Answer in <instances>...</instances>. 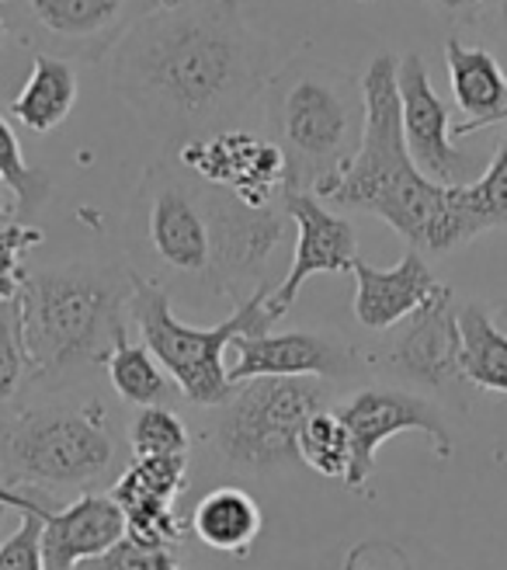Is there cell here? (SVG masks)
<instances>
[{"instance_id":"5bb4252c","label":"cell","mask_w":507,"mask_h":570,"mask_svg":"<svg viewBox=\"0 0 507 570\" xmlns=\"http://www.w3.org/2000/svg\"><path fill=\"white\" fill-rule=\"evenodd\" d=\"M397 88L404 139L420 175H428L438 185L476 181L473 175L484 164L453 142V116H448V105L435 95L428 67L417 52H407L397 63Z\"/></svg>"},{"instance_id":"4316f807","label":"cell","mask_w":507,"mask_h":570,"mask_svg":"<svg viewBox=\"0 0 507 570\" xmlns=\"http://www.w3.org/2000/svg\"><path fill=\"white\" fill-rule=\"evenodd\" d=\"M28 380H32V355L24 345L21 296H11L0 299V407L14 401Z\"/></svg>"},{"instance_id":"3957f363","label":"cell","mask_w":507,"mask_h":570,"mask_svg":"<svg viewBox=\"0 0 507 570\" xmlns=\"http://www.w3.org/2000/svg\"><path fill=\"white\" fill-rule=\"evenodd\" d=\"M261 95L268 139L286 160V185L324 198L361 147V83L320 60H292L268 77Z\"/></svg>"},{"instance_id":"d4e9b609","label":"cell","mask_w":507,"mask_h":570,"mask_svg":"<svg viewBox=\"0 0 507 570\" xmlns=\"http://www.w3.org/2000/svg\"><path fill=\"white\" fill-rule=\"evenodd\" d=\"M299 455L302 463L330 480H345L351 470V435L337 411H317L302 424L299 435Z\"/></svg>"},{"instance_id":"277c9868","label":"cell","mask_w":507,"mask_h":570,"mask_svg":"<svg viewBox=\"0 0 507 570\" xmlns=\"http://www.w3.org/2000/svg\"><path fill=\"white\" fill-rule=\"evenodd\" d=\"M132 278L119 265H67L24 278L18 296L32 380H60L108 362L111 337L129 313Z\"/></svg>"},{"instance_id":"9c48e42d","label":"cell","mask_w":507,"mask_h":570,"mask_svg":"<svg viewBox=\"0 0 507 570\" xmlns=\"http://www.w3.org/2000/svg\"><path fill=\"white\" fill-rule=\"evenodd\" d=\"M209 216H212V278L209 285L219 296L240 303L268 282V262L275 247L286 240L292 216L286 203L275 198L268 206H247L237 195L209 185Z\"/></svg>"},{"instance_id":"1f68e13d","label":"cell","mask_w":507,"mask_h":570,"mask_svg":"<svg viewBox=\"0 0 507 570\" xmlns=\"http://www.w3.org/2000/svg\"><path fill=\"white\" fill-rule=\"evenodd\" d=\"M425 4L445 18H473V14H480L490 0H425Z\"/></svg>"},{"instance_id":"d6986e66","label":"cell","mask_w":507,"mask_h":570,"mask_svg":"<svg viewBox=\"0 0 507 570\" xmlns=\"http://www.w3.org/2000/svg\"><path fill=\"white\" fill-rule=\"evenodd\" d=\"M351 275H355V321L365 331L397 327L438 289V278L428 268L425 254L414 247L392 268H372L369 262L355 258Z\"/></svg>"},{"instance_id":"484cf974","label":"cell","mask_w":507,"mask_h":570,"mask_svg":"<svg viewBox=\"0 0 507 570\" xmlns=\"http://www.w3.org/2000/svg\"><path fill=\"white\" fill-rule=\"evenodd\" d=\"M463 206L476 226V234L507 226V132L490 164L484 167V175L463 185Z\"/></svg>"},{"instance_id":"603a6c76","label":"cell","mask_w":507,"mask_h":570,"mask_svg":"<svg viewBox=\"0 0 507 570\" xmlns=\"http://www.w3.org/2000/svg\"><path fill=\"white\" fill-rule=\"evenodd\" d=\"M459 331L466 383L507 393V303L497 306V317H490L480 303L459 306Z\"/></svg>"},{"instance_id":"30bf717a","label":"cell","mask_w":507,"mask_h":570,"mask_svg":"<svg viewBox=\"0 0 507 570\" xmlns=\"http://www.w3.org/2000/svg\"><path fill=\"white\" fill-rule=\"evenodd\" d=\"M14 8L24 24L21 42L63 60L98 63L139 18L160 8V0H14Z\"/></svg>"},{"instance_id":"7c38bea8","label":"cell","mask_w":507,"mask_h":570,"mask_svg":"<svg viewBox=\"0 0 507 570\" xmlns=\"http://www.w3.org/2000/svg\"><path fill=\"white\" fill-rule=\"evenodd\" d=\"M334 411L341 414L348 435H351V470L345 476L351 491H361L365 483H369V476L376 470L379 445L400 432L428 435L441 460L453 455V435H448V428L441 421V411L410 390L369 386V390H358L355 396H348V401Z\"/></svg>"},{"instance_id":"8d00e7d4","label":"cell","mask_w":507,"mask_h":570,"mask_svg":"<svg viewBox=\"0 0 507 570\" xmlns=\"http://www.w3.org/2000/svg\"><path fill=\"white\" fill-rule=\"evenodd\" d=\"M178 4H185V0H160V8H178Z\"/></svg>"},{"instance_id":"8fae6325","label":"cell","mask_w":507,"mask_h":570,"mask_svg":"<svg viewBox=\"0 0 507 570\" xmlns=\"http://www.w3.org/2000/svg\"><path fill=\"white\" fill-rule=\"evenodd\" d=\"M379 362L407 383L453 390L463 386V331H459V306L445 282L420 303L410 317L389 327Z\"/></svg>"},{"instance_id":"ac0fdd59","label":"cell","mask_w":507,"mask_h":570,"mask_svg":"<svg viewBox=\"0 0 507 570\" xmlns=\"http://www.w3.org/2000/svg\"><path fill=\"white\" fill-rule=\"evenodd\" d=\"M36 511L42 519L46 570H73L80 560L101 557L126 535V515L111 494H83L60 511L36 498Z\"/></svg>"},{"instance_id":"83f0119b","label":"cell","mask_w":507,"mask_h":570,"mask_svg":"<svg viewBox=\"0 0 507 570\" xmlns=\"http://www.w3.org/2000/svg\"><path fill=\"white\" fill-rule=\"evenodd\" d=\"M0 181L11 188L14 203H18V209L24 216L42 209L49 191H52V181L42 175V170L24 164L21 142H18V136H14V129L8 126L4 116H0Z\"/></svg>"},{"instance_id":"ffe728a7","label":"cell","mask_w":507,"mask_h":570,"mask_svg":"<svg viewBox=\"0 0 507 570\" xmlns=\"http://www.w3.org/2000/svg\"><path fill=\"white\" fill-rule=\"evenodd\" d=\"M445 67H448V83H453V98L466 116L453 129L456 139L480 132L487 126H497V122H507V73L500 70L494 52L463 46L459 39H448Z\"/></svg>"},{"instance_id":"e0dca14e","label":"cell","mask_w":507,"mask_h":570,"mask_svg":"<svg viewBox=\"0 0 507 570\" xmlns=\"http://www.w3.org/2000/svg\"><path fill=\"white\" fill-rule=\"evenodd\" d=\"M237 362L230 365V380H258V376H320L341 380L348 376L358 355L341 337L320 331H286V334H240L233 337Z\"/></svg>"},{"instance_id":"4dcf8cb0","label":"cell","mask_w":507,"mask_h":570,"mask_svg":"<svg viewBox=\"0 0 507 570\" xmlns=\"http://www.w3.org/2000/svg\"><path fill=\"white\" fill-rule=\"evenodd\" d=\"M73 570H185L171 547L163 543H139L132 535H122L116 547L101 557L80 560Z\"/></svg>"},{"instance_id":"f546056e","label":"cell","mask_w":507,"mask_h":570,"mask_svg":"<svg viewBox=\"0 0 507 570\" xmlns=\"http://www.w3.org/2000/svg\"><path fill=\"white\" fill-rule=\"evenodd\" d=\"M18 529L0 539V570H46L42 553V519L36 511V498L18 494Z\"/></svg>"},{"instance_id":"836d02e7","label":"cell","mask_w":507,"mask_h":570,"mask_svg":"<svg viewBox=\"0 0 507 570\" xmlns=\"http://www.w3.org/2000/svg\"><path fill=\"white\" fill-rule=\"evenodd\" d=\"M8 195H11V188L0 181V226L4 223H11V206H8Z\"/></svg>"},{"instance_id":"7402d4cb","label":"cell","mask_w":507,"mask_h":570,"mask_svg":"<svg viewBox=\"0 0 507 570\" xmlns=\"http://www.w3.org/2000/svg\"><path fill=\"white\" fill-rule=\"evenodd\" d=\"M77 101V70L63 56L39 52L24 88L11 101V116L32 132L60 129Z\"/></svg>"},{"instance_id":"7a4b0ae2","label":"cell","mask_w":507,"mask_h":570,"mask_svg":"<svg viewBox=\"0 0 507 570\" xmlns=\"http://www.w3.org/2000/svg\"><path fill=\"white\" fill-rule=\"evenodd\" d=\"M397 63V56L379 52L365 70L361 147L345 178L324 198L341 209H361L386 219L420 254H448L480 234L463 206V185H438L420 175L407 150Z\"/></svg>"},{"instance_id":"6da1fadb","label":"cell","mask_w":507,"mask_h":570,"mask_svg":"<svg viewBox=\"0 0 507 570\" xmlns=\"http://www.w3.org/2000/svg\"><path fill=\"white\" fill-rule=\"evenodd\" d=\"M268 52L237 0L157 8L111 49V83L153 136L216 132L268 83Z\"/></svg>"},{"instance_id":"d590c367","label":"cell","mask_w":507,"mask_h":570,"mask_svg":"<svg viewBox=\"0 0 507 570\" xmlns=\"http://www.w3.org/2000/svg\"><path fill=\"white\" fill-rule=\"evenodd\" d=\"M4 36H8V18H4V0H0V46H4Z\"/></svg>"},{"instance_id":"cb8c5ba5","label":"cell","mask_w":507,"mask_h":570,"mask_svg":"<svg viewBox=\"0 0 507 570\" xmlns=\"http://www.w3.org/2000/svg\"><path fill=\"white\" fill-rule=\"evenodd\" d=\"M108 380L126 404L132 407H153L167 404L175 393L171 373L160 365V358L147 345H132L126 324L111 337V355H108Z\"/></svg>"},{"instance_id":"74e56055","label":"cell","mask_w":507,"mask_h":570,"mask_svg":"<svg viewBox=\"0 0 507 570\" xmlns=\"http://www.w3.org/2000/svg\"><path fill=\"white\" fill-rule=\"evenodd\" d=\"M504 21H507V8H504Z\"/></svg>"},{"instance_id":"8992f818","label":"cell","mask_w":507,"mask_h":570,"mask_svg":"<svg viewBox=\"0 0 507 570\" xmlns=\"http://www.w3.org/2000/svg\"><path fill=\"white\" fill-rule=\"evenodd\" d=\"M116 463L119 435L98 401L28 407L0 417V470L8 488H95Z\"/></svg>"},{"instance_id":"9a60e30c","label":"cell","mask_w":507,"mask_h":570,"mask_svg":"<svg viewBox=\"0 0 507 570\" xmlns=\"http://www.w3.org/2000/svg\"><path fill=\"white\" fill-rule=\"evenodd\" d=\"M281 203H286V213L292 216L296 226V250H292V265L286 272L275 289H271V303L289 313L302 285L320 275V272H351L355 258H358V234L355 226L337 216L324 206V198L317 191L306 188H281Z\"/></svg>"},{"instance_id":"ba28073f","label":"cell","mask_w":507,"mask_h":570,"mask_svg":"<svg viewBox=\"0 0 507 570\" xmlns=\"http://www.w3.org/2000/svg\"><path fill=\"white\" fill-rule=\"evenodd\" d=\"M136 250L175 278H212V216L209 185L181 164H153L132 195Z\"/></svg>"},{"instance_id":"52a82bcc","label":"cell","mask_w":507,"mask_h":570,"mask_svg":"<svg viewBox=\"0 0 507 570\" xmlns=\"http://www.w3.org/2000/svg\"><path fill=\"white\" fill-rule=\"evenodd\" d=\"M327 390L320 376H258L237 383L233 396L219 407L216 449L230 463L275 473L302 463V424L324 411Z\"/></svg>"},{"instance_id":"d6a6232c","label":"cell","mask_w":507,"mask_h":570,"mask_svg":"<svg viewBox=\"0 0 507 570\" xmlns=\"http://www.w3.org/2000/svg\"><path fill=\"white\" fill-rule=\"evenodd\" d=\"M345 570H389V567H386V563H376V560H372V543H365V547H355V550L348 553ZM400 570H410V567L404 563Z\"/></svg>"},{"instance_id":"2e32d148","label":"cell","mask_w":507,"mask_h":570,"mask_svg":"<svg viewBox=\"0 0 507 570\" xmlns=\"http://www.w3.org/2000/svg\"><path fill=\"white\" fill-rule=\"evenodd\" d=\"M185 483L188 455H132V463L111 488V498L126 515V535L139 539V543H181L191 529L175 511Z\"/></svg>"},{"instance_id":"f1b7e54d","label":"cell","mask_w":507,"mask_h":570,"mask_svg":"<svg viewBox=\"0 0 507 570\" xmlns=\"http://www.w3.org/2000/svg\"><path fill=\"white\" fill-rule=\"evenodd\" d=\"M188 428L185 421L167 407H139L132 428H129V445L132 455H188Z\"/></svg>"},{"instance_id":"4fadbf2b","label":"cell","mask_w":507,"mask_h":570,"mask_svg":"<svg viewBox=\"0 0 507 570\" xmlns=\"http://www.w3.org/2000/svg\"><path fill=\"white\" fill-rule=\"evenodd\" d=\"M178 164L195 178L237 195L247 206H268L286 188V160L268 136L243 129H216L188 139L178 150Z\"/></svg>"},{"instance_id":"5b68a950","label":"cell","mask_w":507,"mask_h":570,"mask_svg":"<svg viewBox=\"0 0 507 570\" xmlns=\"http://www.w3.org/2000/svg\"><path fill=\"white\" fill-rule=\"evenodd\" d=\"M136 275V272H132ZM275 285L265 282L261 289L243 296L233 313L216 327H191L181 324L171 309V289L157 278H132L129 296V321L136 324L143 345L160 358V365L171 373L178 393L195 407H222L233 396L237 383L230 380V368L222 362L233 337L240 334H265L286 313L271 303Z\"/></svg>"},{"instance_id":"44dd1931","label":"cell","mask_w":507,"mask_h":570,"mask_svg":"<svg viewBox=\"0 0 507 570\" xmlns=\"http://www.w3.org/2000/svg\"><path fill=\"white\" fill-rule=\"evenodd\" d=\"M191 532L202 547L230 557H247L261 535V508L240 488H216L191 511Z\"/></svg>"},{"instance_id":"e575fe53","label":"cell","mask_w":507,"mask_h":570,"mask_svg":"<svg viewBox=\"0 0 507 570\" xmlns=\"http://www.w3.org/2000/svg\"><path fill=\"white\" fill-rule=\"evenodd\" d=\"M11 511H14V508H11V504L4 501V488H0V529H4V522H8V515H11Z\"/></svg>"}]
</instances>
